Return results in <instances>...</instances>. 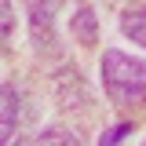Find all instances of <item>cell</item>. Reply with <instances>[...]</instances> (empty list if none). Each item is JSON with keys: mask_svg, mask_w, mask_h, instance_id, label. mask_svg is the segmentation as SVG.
I'll return each mask as SVG.
<instances>
[{"mask_svg": "<svg viewBox=\"0 0 146 146\" xmlns=\"http://www.w3.org/2000/svg\"><path fill=\"white\" fill-rule=\"evenodd\" d=\"M102 88L117 106H146V62L106 48L102 51Z\"/></svg>", "mask_w": 146, "mask_h": 146, "instance_id": "cell-1", "label": "cell"}, {"mask_svg": "<svg viewBox=\"0 0 146 146\" xmlns=\"http://www.w3.org/2000/svg\"><path fill=\"white\" fill-rule=\"evenodd\" d=\"M0 15H4V48H11V40H15V11H11V0H0Z\"/></svg>", "mask_w": 146, "mask_h": 146, "instance_id": "cell-8", "label": "cell"}, {"mask_svg": "<svg viewBox=\"0 0 146 146\" xmlns=\"http://www.w3.org/2000/svg\"><path fill=\"white\" fill-rule=\"evenodd\" d=\"M121 33L131 36V44L146 48V7H128L121 15Z\"/></svg>", "mask_w": 146, "mask_h": 146, "instance_id": "cell-4", "label": "cell"}, {"mask_svg": "<svg viewBox=\"0 0 146 146\" xmlns=\"http://www.w3.org/2000/svg\"><path fill=\"white\" fill-rule=\"evenodd\" d=\"M33 146H80V139H77V135H73L70 128H44V131H40V135H36V143Z\"/></svg>", "mask_w": 146, "mask_h": 146, "instance_id": "cell-6", "label": "cell"}, {"mask_svg": "<svg viewBox=\"0 0 146 146\" xmlns=\"http://www.w3.org/2000/svg\"><path fill=\"white\" fill-rule=\"evenodd\" d=\"M70 29H73V40L84 44V48L99 44V18L91 11V4H77V11L70 15Z\"/></svg>", "mask_w": 146, "mask_h": 146, "instance_id": "cell-2", "label": "cell"}, {"mask_svg": "<svg viewBox=\"0 0 146 146\" xmlns=\"http://www.w3.org/2000/svg\"><path fill=\"white\" fill-rule=\"evenodd\" d=\"M26 4H29V18H33V29L40 33V29H51L55 11H58L66 0H26Z\"/></svg>", "mask_w": 146, "mask_h": 146, "instance_id": "cell-5", "label": "cell"}, {"mask_svg": "<svg viewBox=\"0 0 146 146\" xmlns=\"http://www.w3.org/2000/svg\"><path fill=\"white\" fill-rule=\"evenodd\" d=\"M18 135V91L15 84H4V124H0V143H11Z\"/></svg>", "mask_w": 146, "mask_h": 146, "instance_id": "cell-3", "label": "cell"}, {"mask_svg": "<svg viewBox=\"0 0 146 146\" xmlns=\"http://www.w3.org/2000/svg\"><path fill=\"white\" fill-rule=\"evenodd\" d=\"M143 146H146V139H143Z\"/></svg>", "mask_w": 146, "mask_h": 146, "instance_id": "cell-10", "label": "cell"}, {"mask_svg": "<svg viewBox=\"0 0 146 146\" xmlns=\"http://www.w3.org/2000/svg\"><path fill=\"white\" fill-rule=\"evenodd\" d=\"M4 146H22V143H18V135H15V139H11V143H4Z\"/></svg>", "mask_w": 146, "mask_h": 146, "instance_id": "cell-9", "label": "cell"}, {"mask_svg": "<svg viewBox=\"0 0 146 146\" xmlns=\"http://www.w3.org/2000/svg\"><path fill=\"white\" fill-rule=\"evenodd\" d=\"M131 131H135V124H128V121H121V124H113V128L106 131V135L99 139V146H124Z\"/></svg>", "mask_w": 146, "mask_h": 146, "instance_id": "cell-7", "label": "cell"}]
</instances>
